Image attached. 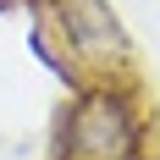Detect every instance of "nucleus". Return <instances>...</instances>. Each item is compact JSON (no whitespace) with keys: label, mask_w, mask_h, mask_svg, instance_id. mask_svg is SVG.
<instances>
[{"label":"nucleus","mask_w":160,"mask_h":160,"mask_svg":"<svg viewBox=\"0 0 160 160\" xmlns=\"http://www.w3.org/2000/svg\"><path fill=\"white\" fill-rule=\"evenodd\" d=\"M61 160H138V111L111 83H88L61 116Z\"/></svg>","instance_id":"obj_1"},{"label":"nucleus","mask_w":160,"mask_h":160,"mask_svg":"<svg viewBox=\"0 0 160 160\" xmlns=\"http://www.w3.org/2000/svg\"><path fill=\"white\" fill-rule=\"evenodd\" d=\"M55 28H61L66 50H72L66 78H83V72L111 78V72L132 66V39L105 0H55Z\"/></svg>","instance_id":"obj_2"}]
</instances>
